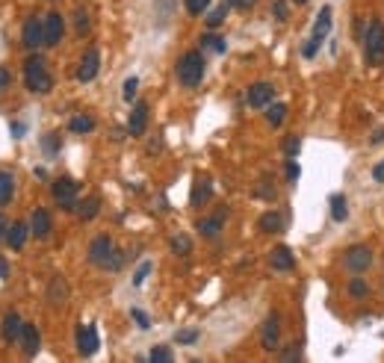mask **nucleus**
Listing matches in <instances>:
<instances>
[{"instance_id":"5701e85b","label":"nucleus","mask_w":384,"mask_h":363,"mask_svg":"<svg viewBox=\"0 0 384 363\" xmlns=\"http://www.w3.org/2000/svg\"><path fill=\"white\" fill-rule=\"evenodd\" d=\"M260 231L263 233H278V231H284V215L281 213H275V210H269V213H263L260 215Z\"/></svg>"},{"instance_id":"6e6552de","label":"nucleus","mask_w":384,"mask_h":363,"mask_svg":"<svg viewBox=\"0 0 384 363\" xmlns=\"http://www.w3.org/2000/svg\"><path fill=\"white\" fill-rule=\"evenodd\" d=\"M278 342H281V319H278V313H272V316H266V322H263L260 346L266 351H275L278 349Z\"/></svg>"},{"instance_id":"c9c22d12","label":"nucleus","mask_w":384,"mask_h":363,"mask_svg":"<svg viewBox=\"0 0 384 363\" xmlns=\"http://www.w3.org/2000/svg\"><path fill=\"white\" fill-rule=\"evenodd\" d=\"M151 269H154V263H151V260H145L142 266L136 269V274H133V287H142V283H145V278H148V274H151Z\"/></svg>"},{"instance_id":"09e8293b","label":"nucleus","mask_w":384,"mask_h":363,"mask_svg":"<svg viewBox=\"0 0 384 363\" xmlns=\"http://www.w3.org/2000/svg\"><path fill=\"white\" fill-rule=\"evenodd\" d=\"M234 6H240V9H249V6H254V0H231Z\"/></svg>"},{"instance_id":"49530a36","label":"nucleus","mask_w":384,"mask_h":363,"mask_svg":"<svg viewBox=\"0 0 384 363\" xmlns=\"http://www.w3.org/2000/svg\"><path fill=\"white\" fill-rule=\"evenodd\" d=\"M372 180H376V183H384V160L376 165V169H372Z\"/></svg>"},{"instance_id":"bb28decb","label":"nucleus","mask_w":384,"mask_h":363,"mask_svg":"<svg viewBox=\"0 0 384 363\" xmlns=\"http://www.w3.org/2000/svg\"><path fill=\"white\" fill-rule=\"evenodd\" d=\"M284 119H287V104H269V110H266V121L272 127H281Z\"/></svg>"},{"instance_id":"2f4dec72","label":"nucleus","mask_w":384,"mask_h":363,"mask_svg":"<svg viewBox=\"0 0 384 363\" xmlns=\"http://www.w3.org/2000/svg\"><path fill=\"white\" fill-rule=\"evenodd\" d=\"M228 9H231V3H222V6H216L213 12L207 15V27H210V30H213V27H219V24L225 21V18H228Z\"/></svg>"},{"instance_id":"412c9836","label":"nucleus","mask_w":384,"mask_h":363,"mask_svg":"<svg viewBox=\"0 0 384 363\" xmlns=\"http://www.w3.org/2000/svg\"><path fill=\"white\" fill-rule=\"evenodd\" d=\"M225 215H228V213L219 210V213L213 215V219H201V222H199V233H201V237H207V239L219 237V233H222V222H225Z\"/></svg>"},{"instance_id":"c03bdc74","label":"nucleus","mask_w":384,"mask_h":363,"mask_svg":"<svg viewBox=\"0 0 384 363\" xmlns=\"http://www.w3.org/2000/svg\"><path fill=\"white\" fill-rule=\"evenodd\" d=\"M9 86H12V74H9V68H0V95H3Z\"/></svg>"},{"instance_id":"dca6fc26","label":"nucleus","mask_w":384,"mask_h":363,"mask_svg":"<svg viewBox=\"0 0 384 363\" xmlns=\"http://www.w3.org/2000/svg\"><path fill=\"white\" fill-rule=\"evenodd\" d=\"M210 195H213V180H210V178H195L192 198H190L192 207H204V204L210 201Z\"/></svg>"},{"instance_id":"b1692460","label":"nucleus","mask_w":384,"mask_h":363,"mask_svg":"<svg viewBox=\"0 0 384 363\" xmlns=\"http://www.w3.org/2000/svg\"><path fill=\"white\" fill-rule=\"evenodd\" d=\"M15 195V178L12 172H0V207H6Z\"/></svg>"},{"instance_id":"37998d69","label":"nucleus","mask_w":384,"mask_h":363,"mask_svg":"<svg viewBox=\"0 0 384 363\" xmlns=\"http://www.w3.org/2000/svg\"><path fill=\"white\" fill-rule=\"evenodd\" d=\"M299 178H302V169H299V163H295V160H290V163H287V180H290V183H295Z\"/></svg>"},{"instance_id":"8fccbe9b","label":"nucleus","mask_w":384,"mask_h":363,"mask_svg":"<svg viewBox=\"0 0 384 363\" xmlns=\"http://www.w3.org/2000/svg\"><path fill=\"white\" fill-rule=\"evenodd\" d=\"M0 278H9V266H6L3 257H0Z\"/></svg>"},{"instance_id":"4468645a","label":"nucleus","mask_w":384,"mask_h":363,"mask_svg":"<svg viewBox=\"0 0 384 363\" xmlns=\"http://www.w3.org/2000/svg\"><path fill=\"white\" fill-rule=\"evenodd\" d=\"M145 130H148V104L139 101V104H133L131 121H127V133H131V136H142Z\"/></svg>"},{"instance_id":"6ab92c4d","label":"nucleus","mask_w":384,"mask_h":363,"mask_svg":"<svg viewBox=\"0 0 384 363\" xmlns=\"http://www.w3.org/2000/svg\"><path fill=\"white\" fill-rule=\"evenodd\" d=\"M331 6H322L319 9V15H317V24H313V33H310V38L313 42H319L322 45V38L328 36V30H331Z\"/></svg>"},{"instance_id":"f704fd0d","label":"nucleus","mask_w":384,"mask_h":363,"mask_svg":"<svg viewBox=\"0 0 384 363\" xmlns=\"http://www.w3.org/2000/svg\"><path fill=\"white\" fill-rule=\"evenodd\" d=\"M136 89H139V80H136V77H127V80H124V89H122V97H124L127 104H131L133 97H136Z\"/></svg>"},{"instance_id":"ea45409f","label":"nucleus","mask_w":384,"mask_h":363,"mask_svg":"<svg viewBox=\"0 0 384 363\" xmlns=\"http://www.w3.org/2000/svg\"><path fill=\"white\" fill-rule=\"evenodd\" d=\"M74 27H77V33H89V15L83 12V9H77V12H74Z\"/></svg>"},{"instance_id":"f8f14e48","label":"nucleus","mask_w":384,"mask_h":363,"mask_svg":"<svg viewBox=\"0 0 384 363\" xmlns=\"http://www.w3.org/2000/svg\"><path fill=\"white\" fill-rule=\"evenodd\" d=\"M275 101V89L269 83H254L249 86V106H254V110H260V106H269Z\"/></svg>"},{"instance_id":"864d4df0","label":"nucleus","mask_w":384,"mask_h":363,"mask_svg":"<svg viewBox=\"0 0 384 363\" xmlns=\"http://www.w3.org/2000/svg\"><path fill=\"white\" fill-rule=\"evenodd\" d=\"M293 3H308V0H293Z\"/></svg>"},{"instance_id":"f257e3e1","label":"nucleus","mask_w":384,"mask_h":363,"mask_svg":"<svg viewBox=\"0 0 384 363\" xmlns=\"http://www.w3.org/2000/svg\"><path fill=\"white\" fill-rule=\"evenodd\" d=\"M89 260L95 263V266H101L106 272H118L124 263V251L115 248V242L106 237V233H101V237H95L92 242H89Z\"/></svg>"},{"instance_id":"9d476101","label":"nucleus","mask_w":384,"mask_h":363,"mask_svg":"<svg viewBox=\"0 0 384 363\" xmlns=\"http://www.w3.org/2000/svg\"><path fill=\"white\" fill-rule=\"evenodd\" d=\"M98 68H101V54H98V47H89L80 60V68H77V80L80 83H89L98 77Z\"/></svg>"},{"instance_id":"f03ea898","label":"nucleus","mask_w":384,"mask_h":363,"mask_svg":"<svg viewBox=\"0 0 384 363\" xmlns=\"http://www.w3.org/2000/svg\"><path fill=\"white\" fill-rule=\"evenodd\" d=\"M24 86L30 92H36V95H47L54 89V77H51V71H47V60H45V56L33 54L24 62Z\"/></svg>"},{"instance_id":"2eb2a0df","label":"nucleus","mask_w":384,"mask_h":363,"mask_svg":"<svg viewBox=\"0 0 384 363\" xmlns=\"http://www.w3.org/2000/svg\"><path fill=\"white\" fill-rule=\"evenodd\" d=\"M51 228H54V224H51V213H47V210H36L33 213V222H30V231H33V237L36 239H47V237H51Z\"/></svg>"},{"instance_id":"20e7f679","label":"nucleus","mask_w":384,"mask_h":363,"mask_svg":"<svg viewBox=\"0 0 384 363\" xmlns=\"http://www.w3.org/2000/svg\"><path fill=\"white\" fill-rule=\"evenodd\" d=\"M363 56H367V65L384 62V24L379 18H372L363 30Z\"/></svg>"},{"instance_id":"3c124183","label":"nucleus","mask_w":384,"mask_h":363,"mask_svg":"<svg viewBox=\"0 0 384 363\" xmlns=\"http://www.w3.org/2000/svg\"><path fill=\"white\" fill-rule=\"evenodd\" d=\"M6 233H9V224H6L3 219H0V239H3V237H6Z\"/></svg>"},{"instance_id":"0eeeda50","label":"nucleus","mask_w":384,"mask_h":363,"mask_svg":"<svg viewBox=\"0 0 384 363\" xmlns=\"http://www.w3.org/2000/svg\"><path fill=\"white\" fill-rule=\"evenodd\" d=\"M21 42L24 47H30V51H36V47L45 45V21H38V18H27L24 27H21Z\"/></svg>"},{"instance_id":"423d86ee","label":"nucleus","mask_w":384,"mask_h":363,"mask_svg":"<svg viewBox=\"0 0 384 363\" xmlns=\"http://www.w3.org/2000/svg\"><path fill=\"white\" fill-rule=\"evenodd\" d=\"M372 266V248L370 245H352L346 251V269L352 274H363Z\"/></svg>"},{"instance_id":"39448f33","label":"nucleus","mask_w":384,"mask_h":363,"mask_svg":"<svg viewBox=\"0 0 384 363\" xmlns=\"http://www.w3.org/2000/svg\"><path fill=\"white\" fill-rule=\"evenodd\" d=\"M51 192H54V198L63 210H68V213L77 210V183L71 178H59Z\"/></svg>"},{"instance_id":"58836bf2","label":"nucleus","mask_w":384,"mask_h":363,"mask_svg":"<svg viewBox=\"0 0 384 363\" xmlns=\"http://www.w3.org/2000/svg\"><path fill=\"white\" fill-rule=\"evenodd\" d=\"M131 316H133V322H136V325H139L142 331H148V328H151V319H148V313H145V310L133 307V310H131Z\"/></svg>"},{"instance_id":"72a5a7b5","label":"nucleus","mask_w":384,"mask_h":363,"mask_svg":"<svg viewBox=\"0 0 384 363\" xmlns=\"http://www.w3.org/2000/svg\"><path fill=\"white\" fill-rule=\"evenodd\" d=\"M299 151H302V139H299V136H290V139H284V154H287L290 160H295V156H299Z\"/></svg>"},{"instance_id":"a211bd4d","label":"nucleus","mask_w":384,"mask_h":363,"mask_svg":"<svg viewBox=\"0 0 384 363\" xmlns=\"http://www.w3.org/2000/svg\"><path fill=\"white\" fill-rule=\"evenodd\" d=\"M27 233H30V224H24V222H12V224H9V233H6L9 248H12V251H21L24 242H27Z\"/></svg>"},{"instance_id":"cd10ccee","label":"nucleus","mask_w":384,"mask_h":363,"mask_svg":"<svg viewBox=\"0 0 384 363\" xmlns=\"http://www.w3.org/2000/svg\"><path fill=\"white\" fill-rule=\"evenodd\" d=\"M98 210H101V201H98V198H86L80 207H77V215H80L83 222H89V219H95V215H98Z\"/></svg>"},{"instance_id":"7ed1b4c3","label":"nucleus","mask_w":384,"mask_h":363,"mask_svg":"<svg viewBox=\"0 0 384 363\" xmlns=\"http://www.w3.org/2000/svg\"><path fill=\"white\" fill-rule=\"evenodd\" d=\"M174 74H177V83H181L183 89H195L204 77V56L199 51L183 54L181 62H177V68H174Z\"/></svg>"},{"instance_id":"4be33fe9","label":"nucleus","mask_w":384,"mask_h":363,"mask_svg":"<svg viewBox=\"0 0 384 363\" xmlns=\"http://www.w3.org/2000/svg\"><path fill=\"white\" fill-rule=\"evenodd\" d=\"M65 298H68L65 281H63V278H54V281H51V287H47V301H51L54 307H63Z\"/></svg>"},{"instance_id":"9b49d317","label":"nucleus","mask_w":384,"mask_h":363,"mask_svg":"<svg viewBox=\"0 0 384 363\" xmlns=\"http://www.w3.org/2000/svg\"><path fill=\"white\" fill-rule=\"evenodd\" d=\"M98 346H101V340H98V328L95 325H83L77 328V351H80L83 358H92Z\"/></svg>"},{"instance_id":"aec40b11","label":"nucleus","mask_w":384,"mask_h":363,"mask_svg":"<svg viewBox=\"0 0 384 363\" xmlns=\"http://www.w3.org/2000/svg\"><path fill=\"white\" fill-rule=\"evenodd\" d=\"M21 346H24V355H27V358L38 355L42 337H38V328H36V325H24V331H21Z\"/></svg>"},{"instance_id":"a18cd8bd","label":"nucleus","mask_w":384,"mask_h":363,"mask_svg":"<svg viewBox=\"0 0 384 363\" xmlns=\"http://www.w3.org/2000/svg\"><path fill=\"white\" fill-rule=\"evenodd\" d=\"M281 358H284V360H299V358H302V349H299V346H290V349L281 351Z\"/></svg>"},{"instance_id":"c756f323","label":"nucleus","mask_w":384,"mask_h":363,"mask_svg":"<svg viewBox=\"0 0 384 363\" xmlns=\"http://www.w3.org/2000/svg\"><path fill=\"white\" fill-rule=\"evenodd\" d=\"M349 296L352 298H367L370 296V287H367V281H363L361 274H354V278L349 281Z\"/></svg>"},{"instance_id":"473e14b6","label":"nucleus","mask_w":384,"mask_h":363,"mask_svg":"<svg viewBox=\"0 0 384 363\" xmlns=\"http://www.w3.org/2000/svg\"><path fill=\"white\" fill-rule=\"evenodd\" d=\"M148 360H154V363H172L174 355H172V349H169V346H154V349H151V355H148Z\"/></svg>"},{"instance_id":"de8ad7c7","label":"nucleus","mask_w":384,"mask_h":363,"mask_svg":"<svg viewBox=\"0 0 384 363\" xmlns=\"http://www.w3.org/2000/svg\"><path fill=\"white\" fill-rule=\"evenodd\" d=\"M258 195H260V198H275V189H272V186H258Z\"/></svg>"},{"instance_id":"79ce46f5","label":"nucleus","mask_w":384,"mask_h":363,"mask_svg":"<svg viewBox=\"0 0 384 363\" xmlns=\"http://www.w3.org/2000/svg\"><path fill=\"white\" fill-rule=\"evenodd\" d=\"M272 12H275V18H278V21H287V3H284V0H275Z\"/></svg>"},{"instance_id":"7c9ffc66","label":"nucleus","mask_w":384,"mask_h":363,"mask_svg":"<svg viewBox=\"0 0 384 363\" xmlns=\"http://www.w3.org/2000/svg\"><path fill=\"white\" fill-rule=\"evenodd\" d=\"M201 45H204V47H210V51H216V54H225V51H228V42H225L222 36H213V33L201 36Z\"/></svg>"},{"instance_id":"ddd939ff","label":"nucleus","mask_w":384,"mask_h":363,"mask_svg":"<svg viewBox=\"0 0 384 363\" xmlns=\"http://www.w3.org/2000/svg\"><path fill=\"white\" fill-rule=\"evenodd\" d=\"M21 331H24V322L18 313H6L3 322H0V337H3L6 342H18L21 340Z\"/></svg>"},{"instance_id":"f3484780","label":"nucleus","mask_w":384,"mask_h":363,"mask_svg":"<svg viewBox=\"0 0 384 363\" xmlns=\"http://www.w3.org/2000/svg\"><path fill=\"white\" fill-rule=\"evenodd\" d=\"M272 269H278V272H293L295 269V257H293V251L287 248V245H278V248L272 251Z\"/></svg>"},{"instance_id":"e433bc0d","label":"nucleus","mask_w":384,"mask_h":363,"mask_svg":"<svg viewBox=\"0 0 384 363\" xmlns=\"http://www.w3.org/2000/svg\"><path fill=\"white\" fill-rule=\"evenodd\" d=\"M199 340V331L195 328H186V331H177L174 333V342H181V346H190V342Z\"/></svg>"},{"instance_id":"393cba45","label":"nucleus","mask_w":384,"mask_h":363,"mask_svg":"<svg viewBox=\"0 0 384 363\" xmlns=\"http://www.w3.org/2000/svg\"><path fill=\"white\" fill-rule=\"evenodd\" d=\"M331 219L334 222H346L349 219V201H346V195H331Z\"/></svg>"},{"instance_id":"a19ab883","label":"nucleus","mask_w":384,"mask_h":363,"mask_svg":"<svg viewBox=\"0 0 384 363\" xmlns=\"http://www.w3.org/2000/svg\"><path fill=\"white\" fill-rule=\"evenodd\" d=\"M42 148H45V154H47V156H54V154L59 151V139H56V133H47V136H45Z\"/></svg>"},{"instance_id":"c85d7f7f","label":"nucleus","mask_w":384,"mask_h":363,"mask_svg":"<svg viewBox=\"0 0 384 363\" xmlns=\"http://www.w3.org/2000/svg\"><path fill=\"white\" fill-rule=\"evenodd\" d=\"M172 251L177 254V257H186V254L192 251V239L190 237H183V233H177V237H172Z\"/></svg>"},{"instance_id":"1a4fd4ad","label":"nucleus","mask_w":384,"mask_h":363,"mask_svg":"<svg viewBox=\"0 0 384 363\" xmlns=\"http://www.w3.org/2000/svg\"><path fill=\"white\" fill-rule=\"evenodd\" d=\"M65 36V21L59 12H47L45 15V45L47 47H56L59 42H63Z\"/></svg>"},{"instance_id":"a878e982","label":"nucleus","mask_w":384,"mask_h":363,"mask_svg":"<svg viewBox=\"0 0 384 363\" xmlns=\"http://www.w3.org/2000/svg\"><path fill=\"white\" fill-rule=\"evenodd\" d=\"M68 130L77 133V136L92 133V130H95V119H92V115H74V119L68 121Z\"/></svg>"},{"instance_id":"4c0bfd02","label":"nucleus","mask_w":384,"mask_h":363,"mask_svg":"<svg viewBox=\"0 0 384 363\" xmlns=\"http://www.w3.org/2000/svg\"><path fill=\"white\" fill-rule=\"evenodd\" d=\"M183 6H186V12L190 15H201L207 6H210V0H183Z\"/></svg>"},{"instance_id":"603ef678","label":"nucleus","mask_w":384,"mask_h":363,"mask_svg":"<svg viewBox=\"0 0 384 363\" xmlns=\"http://www.w3.org/2000/svg\"><path fill=\"white\" fill-rule=\"evenodd\" d=\"M379 142H384V130H376V136H372V145H379Z\"/></svg>"}]
</instances>
